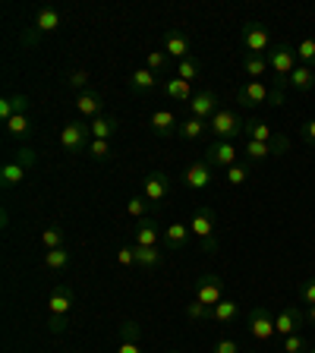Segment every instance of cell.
Masks as SVG:
<instances>
[{
  "label": "cell",
  "mask_w": 315,
  "mask_h": 353,
  "mask_svg": "<svg viewBox=\"0 0 315 353\" xmlns=\"http://www.w3.org/2000/svg\"><path fill=\"white\" fill-rule=\"evenodd\" d=\"M148 205H152V202H148L145 196H132L130 202H126V212L132 214V218H148Z\"/></svg>",
  "instance_id": "cell-41"
},
{
  "label": "cell",
  "mask_w": 315,
  "mask_h": 353,
  "mask_svg": "<svg viewBox=\"0 0 315 353\" xmlns=\"http://www.w3.org/2000/svg\"><path fill=\"white\" fill-rule=\"evenodd\" d=\"M154 88H158V76L152 73V70H132L130 73V92L132 95H139V98H145V95H152Z\"/></svg>",
  "instance_id": "cell-19"
},
{
  "label": "cell",
  "mask_w": 315,
  "mask_h": 353,
  "mask_svg": "<svg viewBox=\"0 0 315 353\" xmlns=\"http://www.w3.org/2000/svg\"><path fill=\"white\" fill-rule=\"evenodd\" d=\"M190 110H192V117H199V120H212L214 114L221 110V101H218V95H214V92L202 88V92H196V95H192Z\"/></svg>",
  "instance_id": "cell-15"
},
{
  "label": "cell",
  "mask_w": 315,
  "mask_h": 353,
  "mask_svg": "<svg viewBox=\"0 0 315 353\" xmlns=\"http://www.w3.org/2000/svg\"><path fill=\"white\" fill-rule=\"evenodd\" d=\"M88 126H92V139H104V142H114V136L120 132V120L117 117H108V114L95 117Z\"/></svg>",
  "instance_id": "cell-24"
},
{
  "label": "cell",
  "mask_w": 315,
  "mask_h": 353,
  "mask_svg": "<svg viewBox=\"0 0 315 353\" xmlns=\"http://www.w3.org/2000/svg\"><path fill=\"white\" fill-rule=\"evenodd\" d=\"M265 57H268V66H272V73H274L272 85L284 92L290 73L296 70V48H290V44H274V48L265 54Z\"/></svg>",
  "instance_id": "cell-1"
},
{
  "label": "cell",
  "mask_w": 315,
  "mask_h": 353,
  "mask_svg": "<svg viewBox=\"0 0 315 353\" xmlns=\"http://www.w3.org/2000/svg\"><path fill=\"white\" fill-rule=\"evenodd\" d=\"M145 70H152L154 76L170 73V57L164 51H148L145 54Z\"/></svg>",
  "instance_id": "cell-36"
},
{
  "label": "cell",
  "mask_w": 315,
  "mask_h": 353,
  "mask_svg": "<svg viewBox=\"0 0 315 353\" xmlns=\"http://www.w3.org/2000/svg\"><path fill=\"white\" fill-rule=\"evenodd\" d=\"M272 66H268V57L265 54H243V73L250 79H262Z\"/></svg>",
  "instance_id": "cell-31"
},
{
  "label": "cell",
  "mask_w": 315,
  "mask_h": 353,
  "mask_svg": "<svg viewBox=\"0 0 315 353\" xmlns=\"http://www.w3.org/2000/svg\"><path fill=\"white\" fill-rule=\"evenodd\" d=\"M186 316H190L192 322H205V319H212V306H205V303L192 300L190 306H186Z\"/></svg>",
  "instance_id": "cell-43"
},
{
  "label": "cell",
  "mask_w": 315,
  "mask_h": 353,
  "mask_svg": "<svg viewBox=\"0 0 315 353\" xmlns=\"http://www.w3.org/2000/svg\"><path fill=\"white\" fill-rule=\"evenodd\" d=\"M70 262H73V252L66 250V246H60V250H44V268H48V272H66Z\"/></svg>",
  "instance_id": "cell-29"
},
{
  "label": "cell",
  "mask_w": 315,
  "mask_h": 353,
  "mask_svg": "<svg viewBox=\"0 0 315 353\" xmlns=\"http://www.w3.org/2000/svg\"><path fill=\"white\" fill-rule=\"evenodd\" d=\"M272 95H274V85H265L262 79H250L246 85L236 88V101L243 108H258V104H272Z\"/></svg>",
  "instance_id": "cell-8"
},
{
  "label": "cell",
  "mask_w": 315,
  "mask_h": 353,
  "mask_svg": "<svg viewBox=\"0 0 315 353\" xmlns=\"http://www.w3.org/2000/svg\"><path fill=\"white\" fill-rule=\"evenodd\" d=\"M236 316H240V303H236V300H221L218 306H212V319H214V322H221V325L234 322Z\"/></svg>",
  "instance_id": "cell-34"
},
{
  "label": "cell",
  "mask_w": 315,
  "mask_h": 353,
  "mask_svg": "<svg viewBox=\"0 0 315 353\" xmlns=\"http://www.w3.org/2000/svg\"><path fill=\"white\" fill-rule=\"evenodd\" d=\"M7 136L13 142H26L32 136V120H29V114H16V117H10L7 123Z\"/></svg>",
  "instance_id": "cell-28"
},
{
  "label": "cell",
  "mask_w": 315,
  "mask_h": 353,
  "mask_svg": "<svg viewBox=\"0 0 315 353\" xmlns=\"http://www.w3.org/2000/svg\"><path fill=\"white\" fill-rule=\"evenodd\" d=\"M73 303H76L73 287H70V284H57V287H54V294H51V300H48V312H51V316H70Z\"/></svg>",
  "instance_id": "cell-17"
},
{
  "label": "cell",
  "mask_w": 315,
  "mask_h": 353,
  "mask_svg": "<svg viewBox=\"0 0 315 353\" xmlns=\"http://www.w3.org/2000/svg\"><path fill=\"white\" fill-rule=\"evenodd\" d=\"M26 110H29V95H7L3 101H0V120L7 123L10 117L26 114Z\"/></svg>",
  "instance_id": "cell-30"
},
{
  "label": "cell",
  "mask_w": 315,
  "mask_h": 353,
  "mask_svg": "<svg viewBox=\"0 0 315 353\" xmlns=\"http://www.w3.org/2000/svg\"><path fill=\"white\" fill-rule=\"evenodd\" d=\"M243 139H256V142H274V132L265 120H246V132Z\"/></svg>",
  "instance_id": "cell-33"
},
{
  "label": "cell",
  "mask_w": 315,
  "mask_h": 353,
  "mask_svg": "<svg viewBox=\"0 0 315 353\" xmlns=\"http://www.w3.org/2000/svg\"><path fill=\"white\" fill-rule=\"evenodd\" d=\"M196 300L205 303V306H218L224 300V281L221 274H205V278L196 284Z\"/></svg>",
  "instance_id": "cell-14"
},
{
  "label": "cell",
  "mask_w": 315,
  "mask_h": 353,
  "mask_svg": "<svg viewBox=\"0 0 315 353\" xmlns=\"http://www.w3.org/2000/svg\"><path fill=\"white\" fill-rule=\"evenodd\" d=\"M240 41H243V48H246V54H268L274 48L272 32L265 29L262 22H246L240 29Z\"/></svg>",
  "instance_id": "cell-6"
},
{
  "label": "cell",
  "mask_w": 315,
  "mask_h": 353,
  "mask_svg": "<svg viewBox=\"0 0 315 353\" xmlns=\"http://www.w3.org/2000/svg\"><path fill=\"white\" fill-rule=\"evenodd\" d=\"M164 54H167V57H174L176 63H180V60H186V57H192L190 35H186V32H180V29L164 32Z\"/></svg>",
  "instance_id": "cell-12"
},
{
  "label": "cell",
  "mask_w": 315,
  "mask_h": 353,
  "mask_svg": "<svg viewBox=\"0 0 315 353\" xmlns=\"http://www.w3.org/2000/svg\"><path fill=\"white\" fill-rule=\"evenodd\" d=\"M190 230L199 243H202V250L205 252H218V234H214V212L208 205H199L190 218Z\"/></svg>",
  "instance_id": "cell-3"
},
{
  "label": "cell",
  "mask_w": 315,
  "mask_h": 353,
  "mask_svg": "<svg viewBox=\"0 0 315 353\" xmlns=\"http://www.w3.org/2000/svg\"><path fill=\"white\" fill-rule=\"evenodd\" d=\"M66 325H70V316H51V322H48V328H51V334H63Z\"/></svg>",
  "instance_id": "cell-48"
},
{
  "label": "cell",
  "mask_w": 315,
  "mask_h": 353,
  "mask_svg": "<svg viewBox=\"0 0 315 353\" xmlns=\"http://www.w3.org/2000/svg\"><path fill=\"white\" fill-rule=\"evenodd\" d=\"M224 174H227V183L230 186H243L246 180H250V164H240V161H236L234 168H227Z\"/></svg>",
  "instance_id": "cell-40"
},
{
  "label": "cell",
  "mask_w": 315,
  "mask_h": 353,
  "mask_svg": "<svg viewBox=\"0 0 315 353\" xmlns=\"http://www.w3.org/2000/svg\"><path fill=\"white\" fill-rule=\"evenodd\" d=\"M117 262H120V268H130V265H136V250H132V246H120Z\"/></svg>",
  "instance_id": "cell-46"
},
{
  "label": "cell",
  "mask_w": 315,
  "mask_h": 353,
  "mask_svg": "<svg viewBox=\"0 0 315 353\" xmlns=\"http://www.w3.org/2000/svg\"><path fill=\"white\" fill-rule=\"evenodd\" d=\"M199 73H202V63H199L196 57H186V60H180V63L174 66V76H180L183 82H196L199 79Z\"/></svg>",
  "instance_id": "cell-35"
},
{
  "label": "cell",
  "mask_w": 315,
  "mask_h": 353,
  "mask_svg": "<svg viewBox=\"0 0 315 353\" xmlns=\"http://www.w3.org/2000/svg\"><path fill=\"white\" fill-rule=\"evenodd\" d=\"M303 325H306V309H303V306H284L278 316H274V328H278L281 338L300 334Z\"/></svg>",
  "instance_id": "cell-10"
},
{
  "label": "cell",
  "mask_w": 315,
  "mask_h": 353,
  "mask_svg": "<svg viewBox=\"0 0 315 353\" xmlns=\"http://www.w3.org/2000/svg\"><path fill=\"white\" fill-rule=\"evenodd\" d=\"M208 132H212L214 139H224V142H234L240 139L243 132H246V117H240L236 110H227L221 108L212 120H208Z\"/></svg>",
  "instance_id": "cell-2"
},
{
  "label": "cell",
  "mask_w": 315,
  "mask_h": 353,
  "mask_svg": "<svg viewBox=\"0 0 315 353\" xmlns=\"http://www.w3.org/2000/svg\"><path fill=\"white\" fill-rule=\"evenodd\" d=\"M41 246H44V250H60V246H63V228H57V224L44 228V234H41Z\"/></svg>",
  "instance_id": "cell-37"
},
{
  "label": "cell",
  "mask_w": 315,
  "mask_h": 353,
  "mask_svg": "<svg viewBox=\"0 0 315 353\" xmlns=\"http://www.w3.org/2000/svg\"><path fill=\"white\" fill-rule=\"evenodd\" d=\"M190 236H192V230H190V224H180V221H174L170 228H164V250L167 252H180V250H186L190 246Z\"/></svg>",
  "instance_id": "cell-16"
},
{
  "label": "cell",
  "mask_w": 315,
  "mask_h": 353,
  "mask_svg": "<svg viewBox=\"0 0 315 353\" xmlns=\"http://www.w3.org/2000/svg\"><path fill=\"white\" fill-rule=\"evenodd\" d=\"M101 108H104V101H101V95H98L95 88H85V92H79V98H76V110L88 120L101 117Z\"/></svg>",
  "instance_id": "cell-21"
},
{
  "label": "cell",
  "mask_w": 315,
  "mask_h": 353,
  "mask_svg": "<svg viewBox=\"0 0 315 353\" xmlns=\"http://www.w3.org/2000/svg\"><path fill=\"white\" fill-rule=\"evenodd\" d=\"M212 164L202 158V161H192V164H186V170H183V186L186 190H192V192H205L208 186H212Z\"/></svg>",
  "instance_id": "cell-11"
},
{
  "label": "cell",
  "mask_w": 315,
  "mask_h": 353,
  "mask_svg": "<svg viewBox=\"0 0 315 353\" xmlns=\"http://www.w3.org/2000/svg\"><path fill=\"white\" fill-rule=\"evenodd\" d=\"M161 92L170 98V101H186V104H190L192 95H196L190 82H183L180 76H167V79L161 82Z\"/></svg>",
  "instance_id": "cell-22"
},
{
  "label": "cell",
  "mask_w": 315,
  "mask_h": 353,
  "mask_svg": "<svg viewBox=\"0 0 315 353\" xmlns=\"http://www.w3.org/2000/svg\"><path fill=\"white\" fill-rule=\"evenodd\" d=\"M306 353H309V350H306Z\"/></svg>",
  "instance_id": "cell-53"
},
{
  "label": "cell",
  "mask_w": 315,
  "mask_h": 353,
  "mask_svg": "<svg viewBox=\"0 0 315 353\" xmlns=\"http://www.w3.org/2000/svg\"><path fill=\"white\" fill-rule=\"evenodd\" d=\"M88 142H92V126L85 120H66L60 130V145L66 152H88Z\"/></svg>",
  "instance_id": "cell-5"
},
{
  "label": "cell",
  "mask_w": 315,
  "mask_h": 353,
  "mask_svg": "<svg viewBox=\"0 0 315 353\" xmlns=\"http://www.w3.org/2000/svg\"><path fill=\"white\" fill-rule=\"evenodd\" d=\"M296 60H303L306 66L315 70V38H303V41L296 44Z\"/></svg>",
  "instance_id": "cell-39"
},
{
  "label": "cell",
  "mask_w": 315,
  "mask_h": 353,
  "mask_svg": "<svg viewBox=\"0 0 315 353\" xmlns=\"http://www.w3.org/2000/svg\"><path fill=\"white\" fill-rule=\"evenodd\" d=\"M300 136H303L306 142H312V145H315V120H306V123L300 126Z\"/></svg>",
  "instance_id": "cell-49"
},
{
  "label": "cell",
  "mask_w": 315,
  "mask_h": 353,
  "mask_svg": "<svg viewBox=\"0 0 315 353\" xmlns=\"http://www.w3.org/2000/svg\"><path fill=\"white\" fill-rule=\"evenodd\" d=\"M117 353H142V328L136 322L120 325V347Z\"/></svg>",
  "instance_id": "cell-20"
},
{
  "label": "cell",
  "mask_w": 315,
  "mask_h": 353,
  "mask_svg": "<svg viewBox=\"0 0 315 353\" xmlns=\"http://www.w3.org/2000/svg\"><path fill=\"white\" fill-rule=\"evenodd\" d=\"M300 296H303V303H306V306H315V278H309L306 284H303Z\"/></svg>",
  "instance_id": "cell-47"
},
{
  "label": "cell",
  "mask_w": 315,
  "mask_h": 353,
  "mask_svg": "<svg viewBox=\"0 0 315 353\" xmlns=\"http://www.w3.org/2000/svg\"><path fill=\"white\" fill-rule=\"evenodd\" d=\"M243 353H258V350H243Z\"/></svg>",
  "instance_id": "cell-51"
},
{
  "label": "cell",
  "mask_w": 315,
  "mask_h": 353,
  "mask_svg": "<svg viewBox=\"0 0 315 353\" xmlns=\"http://www.w3.org/2000/svg\"><path fill=\"white\" fill-rule=\"evenodd\" d=\"M212 353H243V350H240V344H236L234 338H221L218 344L212 347Z\"/></svg>",
  "instance_id": "cell-45"
},
{
  "label": "cell",
  "mask_w": 315,
  "mask_h": 353,
  "mask_svg": "<svg viewBox=\"0 0 315 353\" xmlns=\"http://www.w3.org/2000/svg\"><path fill=\"white\" fill-rule=\"evenodd\" d=\"M145 199L152 205H164L170 199V176L164 170H154L145 176Z\"/></svg>",
  "instance_id": "cell-13"
},
{
  "label": "cell",
  "mask_w": 315,
  "mask_h": 353,
  "mask_svg": "<svg viewBox=\"0 0 315 353\" xmlns=\"http://www.w3.org/2000/svg\"><path fill=\"white\" fill-rule=\"evenodd\" d=\"M287 85L294 88V92H309V88H315V70L306 63H296V70L290 73V79H287Z\"/></svg>",
  "instance_id": "cell-27"
},
{
  "label": "cell",
  "mask_w": 315,
  "mask_h": 353,
  "mask_svg": "<svg viewBox=\"0 0 315 353\" xmlns=\"http://www.w3.org/2000/svg\"><path fill=\"white\" fill-rule=\"evenodd\" d=\"M132 250H136V265L145 268V272H154V268L164 262L161 246H136V243H132Z\"/></svg>",
  "instance_id": "cell-25"
},
{
  "label": "cell",
  "mask_w": 315,
  "mask_h": 353,
  "mask_svg": "<svg viewBox=\"0 0 315 353\" xmlns=\"http://www.w3.org/2000/svg\"><path fill=\"white\" fill-rule=\"evenodd\" d=\"M88 154L95 158V161H108L110 154H114V142H104V139H92L88 142Z\"/></svg>",
  "instance_id": "cell-38"
},
{
  "label": "cell",
  "mask_w": 315,
  "mask_h": 353,
  "mask_svg": "<svg viewBox=\"0 0 315 353\" xmlns=\"http://www.w3.org/2000/svg\"><path fill=\"white\" fill-rule=\"evenodd\" d=\"M148 123H152L154 136H161V139H170V136L180 132V120L174 117V110H154Z\"/></svg>",
  "instance_id": "cell-18"
},
{
  "label": "cell",
  "mask_w": 315,
  "mask_h": 353,
  "mask_svg": "<svg viewBox=\"0 0 315 353\" xmlns=\"http://www.w3.org/2000/svg\"><path fill=\"white\" fill-rule=\"evenodd\" d=\"M170 353H176V350H170Z\"/></svg>",
  "instance_id": "cell-52"
},
{
  "label": "cell",
  "mask_w": 315,
  "mask_h": 353,
  "mask_svg": "<svg viewBox=\"0 0 315 353\" xmlns=\"http://www.w3.org/2000/svg\"><path fill=\"white\" fill-rule=\"evenodd\" d=\"M161 240H164V234L158 230L154 218H142L136 224V246H161Z\"/></svg>",
  "instance_id": "cell-23"
},
{
  "label": "cell",
  "mask_w": 315,
  "mask_h": 353,
  "mask_svg": "<svg viewBox=\"0 0 315 353\" xmlns=\"http://www.w3.org/2000/svg\"><path fill=\"white\" fill-rule=\"evenodd\" d=\"M35 161L32 158L29 148H19V154H13L3 168H0V183H3V190H13L16 183H22V176H26V168Z\"/></svg>",
  "instance_id": "cell-7"
},
{
  "label": "cell",
  "mask_w": 315,
  "mask_h": 353,
  "mask_svg": "<svg viewBox=\"0 0 315 353\" xmlns=\"http://www.w3.org/2000/svg\"><path fill=\"white\" fill-rule=\"evenodd\" d=\"M246 328H250V334L256 341H262V344H272V338L278 334L274 319H272V309L268 306H252L250 312H246Z\"/></svg>",
  "instance_id": "cell-4"
},
{
  "label": "cell",
  "mask_w": 315,
  "mask_h": 353,
  "mask_svg": "<svg viewBox=\"0 0 315 353\" xmlns=\"http://www.w3.org/2000/svg\"><path fill=\"white\" fill-rule=\"evenodd\" d=\"M281 350H284V353H306L309 344H306V338H303V334H290V338L281 341Z\"/></svg>",
  "instance_id": "cell-42"
},
{
  "label": "cell",
  "mask_w": 315,
  "mask_h": 353,
  "mask_svg": "<svg viewBox=\"0 0 315 353\" xmlns=\"http://www.w3.org/2000/svg\"><path fill=\"white\" fill-rule=\"evenodd\" d=\"M66 85H70V88H79V92H85V88H88V73H85V70H73V73L66 76Z\"/></svg>",
  "instance_id": "cell-44"
},
{
  "label": "cell",
  "mask_w": 315,
  "mask_h": 353,
  "mask_svg": "<svg viewBox=\"0 0 315 353\" xmlns=\"http://www.w3.org/2000/svg\"><path fill=\"white\" fill-rule=\"evenodd\" d=\"M205 132H208V120L190 117V120H183V123H180V132H176V136H180V139H186V142H199Z\"/></svg>",
  "instance_id": "cell-32"
},
{
  "label": "cell",
  "mask_w": 315,
  "mask_h": 353,
  "mask_svg": "<svg viewBox=\"0 0 315 353\" xmlns=\"http://www.w3.org/2000/svg\"><path fill=\"white\" fill-rule=\"evenodd\" d=\"M236 158H240V148L234 145V142H224V139H214L212 145L205 148V161L212 164V168L218 170H227L236 164Z\"/></svg>",
  "instance_id": "cell-9"
},
{
  "label": "cell",
  "mask_w": 315,
  "mask_h": 353,
  "mask_svg": "<svg viewBox=\"0 0 315 353\" xmlns=\"http://www.w3.org/2000/svg\"><path fill=\"white\" fill-rule=\"evenodd\" d=\"M60 13L54 7H44V10H38L35 13V35H51V32H57L60 29Z\"/></svg>",
  "instance_id": "cell-26"
},
{
  "label": "cell",
  "mask_w": 315,
  "mask_h": 353,
  "mask_svg": "<svg viewBox=\"0 0 315 353\" xmlns=\"http://www.w3.org/2000/svg\"><path fill=\"white\" fill-rule=\"evenodd\" d=\"M306 322L315 325V306H306Z\"/></svg>",
  "instance_id": "cell-50"
}]
</instances>
